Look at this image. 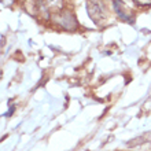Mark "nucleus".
Segmentation results:
<instances>
[{
	"label": "nucleus",
	"instance_id": "obj_3",
	"mask_svg": "<svg viewBox=\"0 0 151 151\" xmlns=\"http://www.w3.org/2000/svg\"><path fill=\"white\" fill-rule=\"evenodd\" d=\"M136 4L139 6H143V7H147V6H151V0H135Z\"/></svg>",
	"mask_w": 151,
	"mask_h": 151
},
{
	"label": "nucleus",
	"instance_id": "obj_2",
	"mask_svg": "<svg viewBox=\"0 0 151 151\" xmlns=\"http://www.w3.org/2000/svg\"><path fill=\"white\" fill-rule=\"evenodd\" d=\"M114 8H115V11H117V14H118V17L119 18H122L124 21H128L129 18H131L129 12H128V8L125 7V4H124L122 1L115 0L114 1Z\"/></svg>",
	"mask_w": 151,
	"mask_h": 151
},
{
	"label": "nucleus",
	"instance_id": "obj_1",
	"mask_svg": "<svg viewBox=\"0 0 151 151\" xmlns=\"http://www.w3.org/2000/svg\"><path fill=\"white\" fill-rule=\"evenodd\" d=\"M87 11L95 24H102L106 19V10L100 0H87Z\"/></svg>",
	"mask_w": 151,
	"mask_h": 151
}]
</instances>
